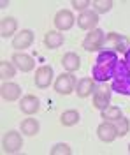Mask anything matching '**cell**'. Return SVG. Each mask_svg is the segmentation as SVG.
Wrapping results in <instances>:
<instances>
[{"label": "cell", "instance_id": "1", "mask_svg": "<svg viewBox=\"0 0 130 155\" xmlns=\"http://www.w3.org/2000/svg\"><path fill=\"white\" fill-rule=\"evenodd\" d=\"M118 65V57H116V51H111V49H104L100 51L97 60H95V65H93V79L104 83L113 78L114 74V69Z\"/></svg>", "mask_w": 130, "mask_h": 155}, {"label": "cell", "instance_id": "2", "mask_svg": "<svg viewBox=\"0 0 130 155\" xmlns=\"http://www.w3.org/2000/svg\"><path fill=\"white\" fill-rule=\"evenodd\" d=\"M111 88L121 94V95H130V69L127 65L125 60H118V65L114 69V74H113V83Z\"/></svg>", "mask_w": 130, "mask_h": 155}, {"label": "cell", "instance_id": "3", "mask_svg": "<svg viewBox=\"0 0 130 155\" xmlns=\"http://www.w3.org/2000/svg\"><path fill=\"white\" fill-rule=\"evenodd\" d=\"M104 35H106V34L99 28L91 30L90 34L84 37V41H83V48L86 49V51H97V49H100L102 44H104V41H106Z\"/></svg>", "mask_w": 130, "mask_h": 155}, {"label": "cell", "instance_id": "4", "mask_svg": "<svg viewBox=\"0 0 130 155\" xmlns=\"http://www.w3.org/2000/svg\"><path fill=\"white\" fill-rule=\"evenodd\" d=\"M21 145H23V139H21V134H18L16 130H11L5 134L4 141H2V146L7 153H14V152H20Z\"/></svg>", "mask_w": 130, "mask_h": 155}, {"label": "cell", "instance_id": "5", "mask_svg": "<svg viewBox=\"0 0 130 155\" xmlns=\"http://www.w3.org/2000/svg\"><path fill=\"white\" fill-rule=\"evenodd\" d=\"M74 83H76L74 76H70V74H60V76L56 78V81H55V90L58 94H62V95H69L70 92L74 90Z\"/></svg>", "mask_w": 130, "mask_h": 155}, {"label": "cell", "instance_id": "6", "mask_svg": "<svg viewBox=\"0 0 130 155\" xmlns=\"http://www.w3.org/2000/svg\"><path fill=\"white\" fill-rule=\"evenodd\" d=\"M109 101H111L109 88H106V87L95 88V92H93V106L97 107V109L104 111L106 107L109 106Z\"/></svg>", "mask_w": 130, "mask_h": 155}, {"label": "cell", "instance_id": "7", "mask_svg": "<svg viewBox=\"0 0 130 155\" xmlns=\"http://www.w3.org/2000/svg\"><path fill=\"white\" fill-rule=\"evenodd\" d=\"M53 79V69L49 65H42L35 71V85L39 88H48Z\"/></svg>", "mask_w": 130, "mask_h": 155}, {"label": "cell", "instance_id": "8", "mask_svg": "<svg viewBox=\"0 0 130 155\" xmlns=\"http://www.w3.org/2000/svg\"><path fill=\"white\" fill-rule=\"evenodd\" d=\"M72 25H74V14L70 12V11L63 9L60 12H56V16H55V27L60 30H69L72 28Z\"/></svg>", "mask_w": 130, "mask_h": 155}, {"label": "cell", "instance_id": "9", "mask_svg": "<svg viewBox=\"0 0 130 155\" xmlns=\"http://www.w3.org/2000/svg\"><path fill=\"white\" fill-rule=\"evenodd\" d=\"M97 23H99V14L93 12V11H84V12H81L79 18H78V25H79V28H83V30L95 28Z\"/></svg>", "mask_w": 130, "mask_h": 155}, {"label": "cell", "instance_id": "10", "mask_svg": "<svg viewBox=\"0 0 130 155\" xmlns=\"http://www.w3.org/2000/svg\"><path fill=\"white\" fill-rule=\"evenodd\" d=\"M104 42H107V44H111V46H114L113 51H123V53H127V49L130 48L127 37H123V35H120V34H107V37H106Z\"/></svg>", "mask_w": 130, "mask_h": 155}, {"label": "cell", "instance_id": "11", "mask_svg": "<svg viewBox=\"0 0 130 155\" xmlns=\"http://www.w3.org/2000/svg\"><path fill=\"white\" fill-rule=\"evenodd\" d=\"M33 42V32L32 30H21L16 37L12 39V46L16 49H25Z\"/></svg>", "mask_w": 130, "mask_h": 155}, {"label": "cell", "instance_id": "12", "mask_svg": "<svg viewBox=\"0 0 130 155\" xmlns=\"http://www.w3.org/2000/svg\"><path fill=\"white\" fill-rule=\"evenodd\" d=\"M0 94H2V99L4 101H16V99H20L21 95V88L20 85H16V83H4L2 88H0Z\"/></svg>", "mask_w": 130, "mask_h": 155}, {"label": "cell", "instance_id": "13", "mask_svg": "<svg viewBox=\"0 0 130 155\" xmlns=\"http://www.w3.org/2000/svg\"><path fill=\"white\" fill-rule=\"evenodd\" d=\"M12 62H14V65L20 69V71H23V72H28V71H32L33 69V58L28 57V55H25V53H16L14 57H12Z\"/></svg>", "mask_w": 130, "mask_h": 155}, {"label": "cell", "instance_id": "14", "mask_svg": "<svg viewBox=\"0 0 130 155\" xmlns=\"http://www.w3.org/2000/svg\"><path fill=\"white\" fill-rule=\"evenodd\" d=\"M97 134H99L100 141H104V143H111V141L118 136V134H116V127L113 125L111 122L99 125V129H97Z\"/></svg>", "mask_w": 130, "mask_h": 155}, {"label": "cell", "instance_id": "15", "mask_svg": "<svg viewBox=\"0 0 130 155\" xmlns=\"http://www.w3.org/2000/svg\"><path fill=\"white\" fill-rule=\"evenodd\" d=\"M20 107H21L23 113H27V115H33V113L39 111V99L33 97V95H25L23 99H21Z\"/></svg>", "mask_w": 130, "mask_h": 155}, {"label": "cell", "instance_id": "16", "mask_svg": "<svg viewBox=\"0 0 130 155\" xmlns=\"http://www.w3.org/2000/svg\"><path fill=\"white\" fill-rule=\"evenodd\" d=\"M95 79L93 78H83L78 83V95L79 97H88L90 94L95 92Z\"/></svg>", "mask_w": 130, "mask_h": 155}, {"label": "cell", "instance_id": "17", "mask_svg": "<svg viewBox=\"0 0 130 155\" xmlns=\"http://www.w3.org/2000/svg\"><path fill=\"white\" fill-rule=\"evenodd\" d=\"M79 64H81V60L76 53H65L63 58H62V65L67 69V71H70V72L78 71L79 69Z\"/></svg>", "mask_w": 130, "mask_h": 155}, {"label": "cell", "instance_id": "18", "mask_svg": "<svg viewBox=\"0 0 130 155\" xmlns=\"http://www.w3.org/2000/svg\"><path fill=\"white\" fill-rule=\"evenodd\" d=\"M62 42H63V35L58 34V32H48L46 37H44V44H46V48H49V49H55L58 46H62Z\"/></svg>", "mask_w": 130, "mask_h": 155}, {"label": "cell", "instance_id": "19", "mask_svg": "<svg viewBox=\"0 0 130 155\" xmlns=\"http://www.w3.org/2000/svg\"><path fill=\"white\" fill-rule=\"evenodd\" d=\"M16 27H18V23H16L14 18H4L2 19V27H0L2 37H11L16 32Z\"/></svg>", "mask_w": 130, "mask_h": 155}, {"label": "cell", "instance_id": "20", "mask_svg": "<svg viewBox=\"0 0 130 155\" xmlns=\"http://www.w3.org/2000/svg\"><path fill=\"white\" fill-rule=\"evenodd\" d=\"M21 132L27 134V136H35L39 132V124H37V120H33V118L23 120V122H21Z\"/></svg>", "mask_w": 130, "mask_h": 155}, {"label": "cell", "instance_id": "21", "mask_svg": "<svg viewBox=\"0 0 130 155\" xmlns=\"http://www.w3.org/2000/svg\"><path fill=\"white\" fill-rule=\"evenodd\" d=\"M60 122H62V125H65V127L76 125V124L79 122V113H78V111H74V109L63 111L62 116H60Z\"/></svg>", "mask_w": 130, "mask_h": 155}, {"label": "cell", "instance_id": "22", "mask_svg": "<svg viewBox=\"0 0 130 155\" xmlns=\"http://www.w3.org/2000/svg\"><path fill=\"white\" fill-rule=\"evenodd\" d=\"M102 116H104V120H107V122H116L118 118H121V109L116 106H107L104 111H102Z\"/></svg>", "mask_w": 130, "mask_h": 155}, {"label": "cell", "instance_id": "23", "mask_svg": "<svg viewBox=\"0 0 130 155\" xmlns=\"http://www.w3.org/2000/svg\"><path fill=\"white\" fill-rule=\"evenodd\" d=\"M0 76L2 79H9V78L14 76V65L7 62V60H2L0 62Z\"/></svg>", "mask_w": 130, "mask_h": 155}, {"label": "cell", "instance_id": "24", "mask_svg": "<svg viewBox=\"0 0 130 155\" xmlns=\"http://www.w3.org/2000/svg\"><path fill=\"white\" fill-rule=\"evenodd\" d=\"M114 127H116V134L118 136H125L127 132H128V129H130V122L127 120V118L121 116V118L116 120V125Z\"/></svg>", "mask_w": 130, "mask_h": 155}, {"label": "cell", "instance_id": "25", "mask_svg": "<svg viewBox=\"0 0 130 155\" xmlns=\"http://www.w3.org/2000/svg\"><path fill=\"white\" fill-rule=\"evenodd\" d=\"M91 4H93L95 11H97V12H102V14L107 12V11L113 7V2H111V0H93Z\"/></svg>", "mask_w": 130, "mask_h": 155}, {"label": "cell", "instance_id": "26", "mask_svg": "<svg viewBox=\"0 0 130 155\" xmlns=\"http://www.w3.org/2000/svg\"><path fill=\"white\" fill-rule=\"evenodd\" d=\"M51 155H70L69 145H63V143H60V145H55L53 148H51Z\"/></svg>", "mask_w": 130, "mask_h": 155}, {"label": "cell", "instance_id": "27", "mask_svg": "<svg viewBox=\"0 0 130 155\" xmlns=\"http://www.w3.org/2000/svg\"><path fill=\"white\" fill-rule=\"evenodd\" d=\"M88 5H90L88 0H72V7L78 9V11H83V12H84V9H86Z\"/></svg>", "mask_w": 130, "mask_h": 155}, {"label": "cell", "instance_id": "28", "mask_svg": "<svg viewBox=\"0 0 130 155\" xmlns=\"http://www.w3.org/2000/svg\"><path fill=\"white\" fill-rule=\"evenodd\" d=\"M125 62H127V65H128V69H130V48L127 49V53H125Z\"/></svg>", "mask_w": 130, "mask_h": 155}, {"label": "cell", "instance_id": "29", "mask_svg": "<svg viewBox=\"0 0 130 155\" xmlns=\"http://www.w3.org/2000/svg\"><path fill=\"white\" fill-rule=\"evenodd\" d=\"M128 152H130V146H128Z\"/></svg>", "mask_w": 130, "mask_h": 155}]
</instances>
